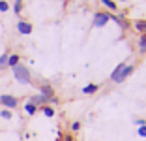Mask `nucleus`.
Masks as SVG:
<instances>
[{
	"label": "nucleus",
	"instance_id": "15",
	"mask_svg": "<svg viewBox=\"0 0 146 141\" xmlns=\"http://www.w3.org/2000/svg\"><path fill=\"white\" fill-rule=\"evenodd\" d=\"M0 115H2V119H11V113H9L8 109H4V111H0Z\"/></svg>",
	"mask_w": 146,
	"mask_h": 141
},
{
	"label": "nucleus",
	"instance_id": "1",
	"mask_svg": "<svg viewBox=\"0 0 146 141\" xmlns=\"http://www.w3.org/2000/svg\"><path fill=\"white\" fill-rule=\"evenodd\" d=\"M133 72V68H131V66H124V64H120L118 66V68L114 70V72H112V81H116V83H122L125 79V77L129 75V73Z\"/></svg>",
	"mask_w": 146,
	"mask_h": 141
},
{
	"label": "nucleus",
	"instance_id": "18",
	"mask_svg": "<svg viewBox=\"0 0 146 141\" xmlns=\"http://www.w3.org/2000/svg\"><path fill=\"white\" fill-rule=\"evenodd\" d=\"M139 134H141V136H144V137H146V126H141V128H139Z\"/></svg>",
	"mask_w": 146,
	"mask_h": 141
},
{
	"label": "nucleus",
	"instance_id": "16",
	"mask_svg": "<svg viewBox=\"0 0 146 141\" xmlns=\"http://www.w3.org/2000/svg\"><path fill=\"white\" fill-rule=\"evenodd\" d=\"M139 45H141L142 51H146V36H142V38H141V43H139Z\"/></svg>",
	"mask_w": 146,
	"mask_h": 141
},
{
	"label": "nucleus",
	"instance_id": "10",
	"mask_svg": "<svg viewBox=\"0 0 146 141\" xmlns=\"http://www.w3.org/2000/svg\"><path fill=\"white\" fill-rule=\"evenodd\" d=\"M8 53H4V55H2V56H0V68H4V66L6 64H8Z\"/></svg>",
	"mask_w": 146,
	"mask_h": 141
},
{
	"label": "nucleus",
	"instance_id": "5",
	"mask_svg": "<svg viewBox=\"0 0 146 141\" xmlns=\"http://www.w3.org/2000/svg\"><path fill=\"white\" fill-rule=\"evenodd\" d=\"M17 30L21 32V34H30L32 32V25L30 23H25V21H19L17 23Z\"/></svg>",
	"mask_w": 146,
	"mask_h": 141
},
{
	"label": "nucleus",
	"instance_id": "6",
	"mask_svg": "<svg viewBox=\"0 0 146 141\" xmlns=\"http://www.w3.org/2000/svg\"><path fill=\"white\" fill-rule=\"evenodd\" d=\"M17 64H19V55H9V56H8V66L15 68Z\"/></svg>",
	"mask_w": 146,
	"mask_h": 141
},
{
	"label": "nucleus",
	"instance_id": "17",
	"mask_svg": "<svg viewBox=\"0 0 146 141\" xmlns=\"http://www.w3.org/2000/svg\"><path fill=\"white\" fill-rule=\"evenodd\" d=\"M137 28H139V30H146V21H144V23L139 21V23H137Z\"/></svg>",
	"mask_w": 146,
	"mask_h": 141
},
{
	"label": "nucleus",
	"instance_id": "3",
	"mask_svg": "<svg viewBox=\"0 0 146 141\" xmlns=\"http://www.w3.org/2000/svg\"><path fill=\"white\" fill-rule=\"evenodd\" d=\"M0 103L6 105V107H9V109L17 107V100L13 98V96H8V94H2V96H0Z\"/></svg>",
	"mask_w": 146,
	"mask_h": 141
},
{
	"label": "nucleus",
	"instance_id": "7",
	"mask_svg": "<svg viewBox=\"0 0 146 141\" xmlns=\"http://www.w3.org/2000/svg\"><path fill=\"white\" fill-rule=\"evenodd\" d=\"M41 92H43V96H45V98H52V89L49 85H43L41 87Z\"/></svg>",
	"mask_w": 146,
	"mask_h": 141
},
{
	"label": "nucleus",
	"instance_id": "19",
	"mask_svg": "<svg viewBox=\"0 0 146 141\" xmlns=\"http://www.w3.org/2000/svg\"><path fill=\"white\" fill-rule=\"evenodd\" d=\"M66 141H73V139H71V137H66Z\"/></svg>",
	"mask_w": 146,
	"mask_h": 141
},
{
	"label": "nucleus",
	"instance_id": "12",
	"mask_svg": "<svg viewBox=\"0 0 146 141\" xmlns=\"http://www.w3.org/2000/svg\"><path fill=\"white\" fill-rule=\"evenodd\" d=\"M101 2H103L105 6H109V8H111V9H116V4H114V2H112V0H101Z\"/></svg>",
	"mask_w": 146,
	"mask_h": 141
},
{
	"label": "nucleus",
	"instance_id": "4",
	"mask_svg": "<svg viewBox=\"0 0 146 141\" xmlns=\"http://www.w3.org/2000/svg\"><path fill=\"white\" fill-rule=\"evenodd\" d=\"M109 19H111V17H109L107 13H98V15L94 17V25L96 26H103V25L109 23Z\"/></svg>",
	"mask_w": 146,
	"mask_h": 141
},
{
	"label": "nucleus",
	"instance_id": "13",
	"mask_svg": "<svg viewBox=\"0 0 146 141\" xmlns=\"http://www.w3.org/2000/svg\"><path fill=\"white\" fill-rule=\"evenodd\" d=\"M8 2H4V0H0V11H8Z\"/></svg>",
	"mask_w": 146,
	"mask_h": 141
},
{
	"label": "nucleus",
	"instance_id": "8",
	"mask_svg": "<svg viewBox=\"0 0 146 141\" xmlns=\"http://www.w3.org/2000/svg\"><path fill=\"white\" fill-rule=\"evenodd\" d=\"M25 109H26V113H28V115H34V113H36V109H38V107H36L34 103H30V102H28V103H26V105H25Z\"/></svg>",
	"mask_w": 146,
	"mask_h": 141
},
{
	"label": "nucleus",
	"instance_id": "11",
	"mask_svg": "<svg viewBox=\"0 0 146 141\" xmlns=\"http://www.w3.org/2000/svg\"><path fill=\"white\" fill-rule=\"evenodd\" d=\"M43 113H45L47 117H52V115H54V109H52V107H47V105H45V107H43Z\"/></svg>",
	"mask_w": 146,
	"mask_h": 141
},
{
	"label": "nucleus",
	"instance_id": "14",
	"mask_svg": "<svg viewBox=\"0 0 146 141\" xmlns=\"http://www.w3.org/2000/svg\"><path fill=\"white\" fill-rule=\"evenodd\" d=\"M21 2H23V0H15V8H13L15 13H21Z\"/></svg>",
	"mask_w": 146,
	"mask_h": 141
},
{
	"label": "nucleus",
	"instance_id": "9",
	"mask_svg": "<svg viewBox=\"0 0 146 141\" xmlns=\"http://www.w3.org/2000/svg\"><path fill=\"white\" fill-rule=\"evenodd\" d=\"M96 90H98V85H88V87H84V89H82V92H84V94H90V92H96Z\"/></svg>",
	"mask_w": 146,
	"mask_h": 141
},
{
	"label": "nucleus",
	"instance_id": "2",
	"mask_svg": "<svg viewBox=\"0 0 146 141\" xmlns=\"http://www.w3.org/2000/svg\"><path fill=\"white\" fill-rule=\"evenodd\" d=\"M13 73H15V79L21 83H30V72L25 68V66L17 64L15 68H13Z\"/></svg>",
	"mask_w": 146,
	"mask_h": 141
}]
</instances>
